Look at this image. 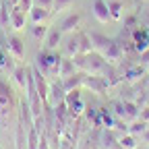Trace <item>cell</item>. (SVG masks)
<instances>
[{"instance_id":"d6986e66","label":"cell","mask_w":149,"mask_h":149,"mask_svg":"<svg viewBox=\"0 0 149 149\" xmlns=\"http://www.w3.org/2000/svg\"><path fill=\"white\" fill-rule=\"evenodd\" d=\"M8 58H10V54H8V50H6V44H2V42H0V70H10L13 72V64L8 62Z\"/></svg>"},{"instance_id":"e0dca14e","label":"cell","mask_w":149,"mask_h":149,"mask_svg":"<svg viewBox=\"0 0 149 149\" xmlns=\"http://www.w3.org/2000/svg\"><path fill=\"white\" fill-rule=\"evenodd\" d=\"M89 35H91L93 50L100 52V54H104V52L108 50V46H110V42H112V40H108V37H106V35H102V33H89Z\"/></svg>"},{"instance_id":"52a82bcc","label":"cell","mask_w":149,"mask_h":149,"mask_svg":"<svg viewBox=\"0 0 149 149\" xmlns=\"http://www.w3.org/2000/svg\"><path fill=\"white\" fill-rule=\"evenodd\" d=\"M29 72H31V66H25V64H21L19 62L15 68H13V81H15V85L21 89V91H25V87H27V77H29Z\"/></svg>"},{"instance_id":"2e32d148","label":"cell","mask_w":149,"mask_h":149,"mask_svg":"<svg viewBox=\"0 0 149 149\" xmlns=\"http://www.w3.org/2000/svg\"><path fill=\"white\" fill-rule=\"evenodd\" d=\"M102 56L106 58V62H116V60H120V56H122V48H120V44H118V42H110L108 50H106Z\"/></svg>"},{"instance_id":"5bb4252c","label":"cell","mask_w":149,"mask_h":149,"mask_svg":"<svg viewBox=\"0 0 149 149\" xmlns=\"http://www.w3.org/2000/svg\"><path fill=\"white\" fill-rule=\"evenodd\" d=\"M62 81V87L66 89V91H70V89H79V87H83V72H74V74H70V77H64V79H60Z\"/></svg>"},{"instance_id":"83f0119b","label":"cell","mask_w":149,"mask_h":149,"mask_svg":"<svg viewBox=\"0 0 149 149\" xmlns=\"http://www.w3.org/2000/svg\"><path fill=\"white\" fill-rule=\"evenodd\" d=\"M33 4H35V6H44V8H50V10H52L54 0H33Z\"/></svg>"},{"instance_id":"4dcf8cb0","label":"cell","mask_w":149,"mask_h":149,"mask_svg":"<svg viewBox=\"0 0 149 149\" xmlns=\"http://www.w3.org/2000/svg\"><path fill=\"white\" fill-rule=\"evenodd\" d=\"M10 2H13V4H17V0H10Z\"/></svg>"},{"instance_id":"7a4b0ae2","label":"cell","mask_w":149,"mask_h":149,"mask_svg":"<svg viewBox=\"0 0 149 149\" xmlns=\"http://www.w3.org/2000/svg\"><path fill=\"white\" fill-rule=\"evenodd\" d=\"M17 106H19V102L15 100L13 87L0 77V130L8 124V120L13 116V112L17 110Z\"/></svg>"},{"instance_id":"d4e9b609","label":"cell","mask_w":149,"mask_h":149,"mask_svg":"<svg viewBox=\"0 0 149 149\" xmlns=\"http://www.w3.org/2000/svg\"><path fill=\"white\" fill-rule=\"evenodd\" d=\"M74 4V0H54V4H52V10L54 13H62L66 8H70Z\"/></svg>"},{"instance_id":"f546056e","label":"cell","mask_w":149,"mask_h":149,"mask_svg":"<svg viewBox=\"0 0 149 149\" xmlns=\"http://www.w3.org/2000/svg\"><path fill=\"white\" fill-rule=\"evenodd\" d=\"M143 139L149 143V128H145V133H143Z\"/></svg>"},{"instance_id":"5b68a950","label":"cell","mask_w":149,"mask_h":149,"mask_svg":"<svg viewBox=\"0 0 149 149\" xmlns=\"http://www.w3.org/2000/svg\"><path fill=\"white\" fill-rule=\"evenodd\" d=\"M64 97H66V89L62 87L60 77H58V79H54V81H50V85H48V97H46V104L54 108V106L62 104V102H64Z\"/></svg>"},{"instance_id":"4316f807","label":"cell","mask_w":149,"mask_h":149,"mask_svg":"<svg viewBox=\"0 0 149 149\" xmlns=\"http://www.w3.org/2000/svg\"><path fill=\"white\" fill-rule=\"evenodd\" d=\"M17 6L21 10H25V13H29V8L33 6V0H17Z\"/></svg>"},{"instance_id":"9a60e30c","label":"cell","mask_w":149,"mask_h":149,"mask_svg":"<svg viewBox=\"0 0 149 149\" xmlns=\"http://www.w3.org/2000/svg\"><path fill=\"white\" fill-rule=\"evenodd\" d=\"M77 72V64H74V60L70 58V56H66V58L60 60V70H58V77L64 79V77H70V74Z\"/></svg>"},{"instance_id":"cb8c5ba5","label":"cell","mask_w":149,"mask_h":149,"mask_svg":"<svg viewBox=\"0 0 149 149\" xmlns=\"http://www.w3.org/2000/svg\"><path fill=\"white\" fill-rule=\"evenodd\" d=\"M37 147H40V133L31 126L27 133V149H37Z\"/></svg>"},{"instance_id":"8fae6325","label":"cell","mask_w":149,"mask_h":149,"mask_svg":"<svg viewBox=\"0 0 149 149\" xmlns=\"http://www.w3.org/2000/svg\"><path fill=\"white\" fill-rule=\"evenodd\" d=\"M52 10L50 8H44V6H31L29 13H27V19H29V23H46L48 19H50Z\"/></svg>"},{"instance_id":"ba28073f","label":"cell","mask_w":149,"mask_h":149,"mask_svg":"<svg viewBox=\"0 0 149 149\" xmlns=\"http://www.w3.org/2000/svg\"><path fill=\"white\" fill-rule=\"evenodd\" d=\"M62 29L58 27V25H52L50 29H48V35H46V40H44V48H48V50H58V44L62 42Z\"/></svg>"},{"instance_id":"603a6c76","label":"cell","mask_w":149,"mask_h":149,"mask_svg":"<svg viewBox=\"0 0 149 149\" xmlns=\"http://www.w3.org/2000/svg\"><path fill=\"white\" fill-rule=\"evenodd\" d=\"M108 8H110V17L112 19H118L122 17V2L120 0H108Z\"/></svg>"},{"instance_id":"6da1fadb","label":"cell","mask_w":149,"mask_h":149,"mask_svg":"<svg viewBox=\"0 0 149 149\" xmlns=\"http://www.w3.org/2000/svg\"><path fill=\"white\" fill-rule=\"evenodd\" d=\"M60 60L62 56L58 54V50H48L44 48L42 52H37L35 56V68H40L48 79H58V70H60Z\"/></svg>"},{"instance_id":"1f68e13d","label":"cell","mask_w":149,"mask_h":149,"mask_svg":"<svg viewBox=\"0 0 149 149\" xmlns=\"http://www.w3.org/2000/svg\"><path fill=\"white\" fill-rule=\"evenodd\" d=\"M0 149H2V145H0Z\"/></svg>"},{"instance_id":"277c9868","label":"cell","mask_w":149,"mask_h":149,"mask_svg":"<svg viewBox=\"0 0 149 149\" xmlns=\"http://www.w3.org/2000/svg\"><path fill=\"white\" fill-rule=\"evenodd\" d=\"M6 50H8V54H10L13 60L23 62V58H25V40H23L21 35H17V33L8 35L6 37Z\"/></svg>"},{"instance_id":"ffe728a7","label":"cell","mask_w":149,"mask_h":149,"mask_svg":"<svg viewBox=\"0 0 149 149\" xmlns=\"http://www.w3.org/2000/svg\"><path fill=\"white\" fill-rule=\"evenodd\" d=\"M114 139H116V135H114V130H112V128L104 130V135H102V139H100V145H102V149H112V147H116Z\"/></svg>"},{"instance_id":"7c38bea8","label":"cell","mask_w":149,"mask_h":149,"mask_svg":"<svg viewBox=\"0 0 149 149\" xmlns=\"http://www.w3.org/2000/svg\"><path fill=\"white\" fill-rule=\"evenodd\" d=\"M133 44H135V48L139 52H145L149 48V31L145 27H137L133 31Z\"/></svg>"},{"instance_id":"8992f818","label":"cell","mask_w":149,"mask_h":149,"mask_svg":"<svg viewBox=\"0 0 149 149\" xmlns=\"http://www.w3.org/2000/svg\"><path fill=\"white\" fill-rule=\"evenodd\" d=\"M81 23H83V15L81 13H70V15H66L62 21H60V29H62V33H74L79 27H81Z\"/></svg>"},{"instance_id":"44dd1931","label":"cell","mask_w":149,"mask_h":149,"mask_svg":"<svg viewBox=\"0 0 149 149\" xmlns=\"http://www.w3.org/2000/svg\"><path fill=\"white\" fill-rule=\"evenodd\" d=\"M79 48H81V54H89L93 52V44H91V35L81 31L79 33Z\"/></svg>"},{"instance_id":"4fadbf2b","label":"cell","mask_w":149,"mask_h":149,"mask_svg":"<svg viewBox=\"0 0 149 149\" xmlns=\"http://www.w3.org/2000/svg\"><path fill=\"white\" fill-rule=\"evenodd\" d=\"M64 54L66 56H77L81 54V48H79V33H68L66 42H64Z\"/></svg>"},{"instance_id":"30bf717a","label":"cell","mask_w":149,"mask_h":149,"mask_svg":"<svg viewBox=\"0 0 149 149\" xmlns=\"http://www.w3.org/2000/svg\"><path fill=\"white\" fill-rule=\"evenodd\" d=\"M27 13L25 10H21L17 4H13V10H10V27L15 29V31H21V29H25V25H27Z\"/></svg>"},{"instance_id":"9c48e42d","label":"cell","mask_w":149,"mask_h":149,"mask_svg":"<svg viewBox=\"0 0 149 149\" xmlns=\"http://www.w3.org/2000/svg\"><path fill=\"white\" fill-rule=\"evenodd\" d=\"M91 10H93V17H95L100 23H108L112 19L110 17V8H108V0H93Z\"/></svg>"},{"instance_id":"484cf974","label":"cell","mask_w":149,"mask_h":149,"mask_svg":"<svg viewBox=\"0 0 149 149\" xmlns=\"http://www.w3.org/2000/svg\"><path fill=\"white\" fill-rule=\"evenodd\" d=\"M128 133H130V135H135V137H137L139 133H145V122H143V120H141V122H135L133 126L128 128Z\"/></svg>"},{"instance_id":"ac0fdd59","label":"cell","mask_w":149,"mask_h":149,"mask_svg":"<svg viewBox=\"0 0 149 149\" xmlns=\"http://www.w3.org/2000/svg\"><path fill=\"white\" fill-rule=\"evenodd\" d=\"M48 29H50V27H46V23H31L29 33H31L33 40H37V42H42V44H44L46 35H48Z\"/></svg>"},{"instance_id":"f1b7e54d","label":"cell","mask_w":149,"mask_h":149,"mask_svg":"<svg viewBox=\"0 0 149 149\" xmlns=\"http://www.w3.org/2000/svg\"><path fill=\"white\" fill-rule=\"evenodd\" d=\"M141 120H143V122L149 120V108H143V110H141Z\"/></svg>"},{"instance_id":"7402d4cb","label":"cell","mask_w":149,"mask_h":149,"mask_svg":"<svg viewBox=\"0 0 149 149\" xmlns=\"http://www.w3.org/2000/svg\"><path fill=\"white\" fill-rule=\"evenodd\" d=\"M118 145H120L122 149H137V137L130 135V133H126V135H122V137L118 139Z\"/></svg>"},{"instance_id":"3957f363","label":"cell","mask_w":149,"mask_h":149,"mask_svg":"<svg viewBox=\"0 0 149 149\" xmlns=\"http://www.w3.org/2000/svg\"><path fill=\"white\" fill-rule=\"evenodd\" d=\"M64 104H66L68 114H70L72 118L81 116L83 112H85V102H83V97H81V87H79V89H70V91H66Z\"/></svg>"}]
</instances>
